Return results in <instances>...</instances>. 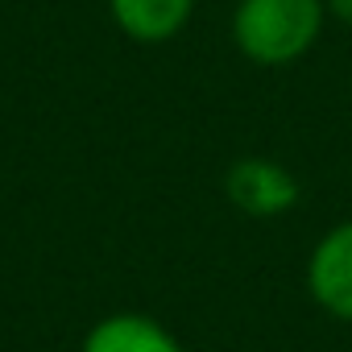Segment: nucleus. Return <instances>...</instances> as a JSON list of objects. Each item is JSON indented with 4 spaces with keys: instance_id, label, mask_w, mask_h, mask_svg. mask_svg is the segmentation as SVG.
<instances>
[{
    "instance_id": "obj_3",
    "label": "nucleus",
    "mask_w": 352,
    "mask_h": 352,
    "mask_svg": "<svg viewBox=\"0 0 352 352\" xmlns=\"http://www.w3.org/2000/svg\"><path fill=\"white\" fill-rule=\"evenodd\" d=\"M307 294L323 315L352 323V220L331 224L315 241L307 257Z\"/></svg>"
},
{
    "instance_id": "obj_4",
    "label": "nucleus",
    "mask_w": 352,
    "mask_h": 352,
    "mask_svg": "<svg viewBox=\"0 0 352 352\" xmlns=\"http://www.w3.org/2000/svg\"><path fill=\"white\" fill-rule=\"evenodd\" d=\"M79 352H187V348L162 319L145 311H112L87 327Z\"/></svg>"
},
{
    "instance_id": "obj_5",
    "label": "nucleus",
    "mask_w": 352,
    "mask_h": 352,
    "mask_svg": "<svg viewBox=\"0 0 352 352\" xmlns=\"http://www.w3.org/2000/svg\"><path fill=\"white\" fill-rule=\"evenodd\" d=\"M116 30L141 46L170 42L195 17V0H104Z\"/></svg>"
},
{
    "instance_id": "obj_6",
    "label": "nucleus",
    "mask_w": 352,
    "mask_h": 352,
    "mask_svg": "<svg viewBox=\"0 0 352 352\" xmlns=\"http://www.w3.org/2000/svg\"><path fill=\"white\" fill-rule=\"evenodd\" d=\"M323 13H327V21H340L352 30V0H323Z\"/></svg>"
},
{
    "instance_id": "obj_1",
    "label": "nucleus",
    "mask_w": 352,
    "mask_h": 352,
    "mask_svg": "<svg viewBox=\"0 0 352 352\" xmlns=\"http://www.w3.org/2000/svg\"><path fill=\"white\" fill-rule=\"evenodd\" d=\"M323 0H241L232 42L253 67H294L323 38Z\"/></svg>"
},
{
    "instance_id": "obj_2",
    "label": "nucleus",
    "mask_w": 352,
    "mask_h": 352,
    "mask_svg": "<svg viewBox=\"0 0 352 352\" xmlns=\"http://www.w3.org/2000/svg\"><path fill=\"white\" fill-rule=\"evenodd\" d=\"M298 195L302 187L294 179V170L274 157L245 153L224 170V199L249 220H278L298 208Z\"/></svg>"
}]
</instances>
